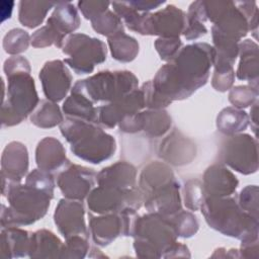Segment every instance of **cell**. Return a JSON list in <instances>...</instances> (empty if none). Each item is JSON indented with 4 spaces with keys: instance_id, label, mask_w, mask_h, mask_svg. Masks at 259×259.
<instances>
[{
    "instance_id": "obj_28",
    "label": "cell",
    "mask_w": 259,
    "mask_h": 259,
    "mask_svg": "<svg viewBox=\"0 0 259 259\" xmlns=\"http://www.w3.org/2000/svg\"><path fill=\"white\" fill-rule=\"evenodd\" d=\"M30 237L28 232L15 227L3 228L1 232L2 251H8V257L25 256L30 250Z\"/></svg>"
},
{
    "instance_id": "obj_15",
    "label": "cell",
    "mask_w": 259,
    "mask_h": 259,
    "mask_svg": "<svg viewBox=\"0 0 259 259\" xmlns=\"http://www.w3.org/2000/svg\"><path fill=\"white\" fill-rule=\"evenodd\" d=\"M186 25V14L174 5L149 13L146 24V35L160 37H179Z\"/></svg>"
},
{
    "instance_id": "obj_16",
    "label": "cell",
    "mask_w": 259,
    "mask_h": 259,
    "mask_svg": "<svg viewBox=\"0 0 259 259\" xmlns=\"http://www.w3.org/2000/svg\"><path fill=\"white\" fill-rule=\"evenodd\" d=\"M145 107L142 90H134L126 95L98 107V123L112 128L126 116L134 115Z\"/></svg>"
},
{
    "instance_id": "obj_46",
    "label": "cell",
    "mask_w": 259,
    "mask_h": 259,
    "mask_svg": "<svg viewBox=\"0 0 259 259\" xmlns=\"http://www.w3.org/2000/svg\"><path fill=\"white\" fill-rule=\"evenodd\" d=\"M4 72L6 77L17 73H30L29 62L21 56L11 57L4 63Z\"/></svg>"
},
{
    "instance_id": "obj_42",
    "label": "cell",
    "mask_w": 259,
    "mask_h": 259,
    "mask_svg": "<svg viewBox=\"0 0 259 259\" xmlns=\"http://www.w3.org/2000/svg\"><path fill=\"white\" fill-rule=\"evenodd\" d=\"M182 42L179 37H159L155 41V48L163 61L170 62L181 50Z\"/></svg>"
},
{
    "instance_id": "obj_8",
    "label": "cell",
    "mask_w": 259,
    "mask_h": 259,
    "mask_svg": "<svg viewBox=\"0 0 259 259\" xmlns=\"http://www.w3.org/2000/svg\"><path fill=\"white\" fill-rule=\"evenodd\" d=\"M63 53L68 56L64 62L76 74L91 73L95 65L106 60L105 44L83 33L70 34L64 41Z\"/></svg>"
},
{
    "instance_id": "obj_25",
    "label": "cell",
    "mask_w": 259,
    "mask_h": 259,
    "mask_svg": "<svg viewBox=\"0 0 259 259\" xmlns=\"http://www.w3.org/2000/svg\"><path fill=\"white\" fill-rule=\"evenodd\" d=\"M52 15L47 20L55 33L65 41V36L80 26V16L77 9L70 2H57Z\"/></svg>"
},
{
    "instance_id": "obj_36",
    "label": "cell",
    "mask_w": 259,
    "mask_h": 259,
    "mask_svg": "<svg viewBox=\"0 0 259 259\" xmlns=\"http://www.w3.org/2000/svg\"><path fill=\"white\" fill-rule=\"evenodd\" d=\"M29 34L20 28L9 30L3 38L4 51L10 55H17L27 50L29 45Z\"/></svg>"
},
{
    "instance_id": "obj_4",
    "label": "cell",
    "mask_w": 259,
    "mask_h": 259,
    "mask_svg": "<svg viewBox=\"0 0 259 259\" xmlns=\"http://www.w3.org/2000/svg\"><path fill=\"white\" fill-rule=\"evenodd\" d=\"M5 187H7L9 206L2 205L1 225L3 228L31 225L40 220L47 213L54 196L27 184L21 185L19 182H9Z\"/></svg>"
},
{
    "instance_id": "obj_24",
    "label": "cell",
    "mask_w": 259,
    "mask_h": 259,
    "mask_svg": "<svg viewBox=\"0 0 259 259\" xmlns=\"http://www.w3.org/2000/svg\"><path fill=\"white\" fill-rule=\"evenodd\" d=\"M136 168L126 162H117L102 169L96 175V182L100 186L128 189L136 187Z\"/></svg>"
},
{
    "instance_id": "obj_50",
    "label": "cell",
    "mask_w": 259,
    "mask_h": 259,
    "mask_svg": "<svg viewBox=\"0 0 259 259\" xmlns=\"http://www.w3.org/2000/svg\"><path fill=\"white\" fill-rule=\"evenodd\" d=\"M241 255L245 258H258V240L249 243H243L241 245Z\"/></svg>"
},
{
    "instance_id": "obj_49",
    "label": "cell",
    "mask_w": 259,
    "mask_h": 259,
    "mask_svg": "<svg viewBox=\"0 0 259 259\" xmlns=\"http://www.w3.org/2000/svg\"><path fill=\"white\" fill-rule=\"evenodd\" d=\"M127 3L140 12H149L152 9L158 8L161 5L165 4L164 1H127Z\"/></svg>"
},
{
    "instance_id": "obj_17",
    "label": "cell",
    "mask_w": 259,
    "mask_h": 259,
    "mask_svg": "<svg viewBox=\"0 0 259 259\" xmlns=\"http://www.w3.org/2000/svg\"><path fill=\"white\" fill-rule=\"evenodd\" d=\"M84 207L82 203L73 199H61L54 213L55 224L59 232L66 238L84 236L88 238L85 225Z\"/></svg>"
},
{
    "instance_id": "obj_18",
    "label": "cell",
    "mask_w": 259,
    "mask_h": 259,
    "mask_svg": "<svg viewBox=\"0 0 259 259\" xmlns=\"http://www.w3.org/2000/svg\"><path fill=\"white\" fill-rule=\"evenodd\" d=\"M39 79L46 97L53 102L61 101L67 95L72 83L69 70L60 60L47 62L39 72Z\"/></svg>"
},
{
    "instance_id": "obj_22",
    "label": "cell",
    "mask_w": 259,
    "mask_h": 259,
    "mask_svg": "<svg viewBox=\"0 0 259 259\" xmlns=\"http://www.w3.org/2000/svg\"><path fill=\"white\" fill-rule=\"evenodd\" d=\"M35 161L38 169L49 173L60 172L71 164L62 143L53 137H47L38 143Z\"/></svg>"
},
{
    "instance_id": "obj_44",
    "label": "cell",
    "mask_w": 259,
    "mask_h": 259,
    "mask_svg": "<svg viewBox=\"0 0 259 259\" xmlns=\"http://www.w3.org/2000/svg\"><path fill=\"white\" fill-rule=\"evenodd\" d=\"M141 90L144 95L145 106L149 107L150 109H162L163 107H166L172 103L170 100L164 98L156 91L152 81L144 83Z\"/></svg>"
},
{
    "instance_id": "obj_26",
    "label": "cell",
    "mask_w": 259,
    "mask_h": 259,
    "mask_svg": "<svg viewBox=\"0 0 259 259\" xmlns=\"http://www.w3.org/2000/svg\"><path fill=\"white\" fill-rule=\"evenodd\" d=\"M238 47L241 60L236 73L237 78L248 81L253 88L258 89V46L251 39H245Z\"/></svg>"
},
{
    "instance_id": "obj_7",
    "label": "cell",
    "mask_w": 259,
    "mask_h": 259,
    "mask_svg": "<svg viewBox=\"0 0 259 259\" xmlns=\"http://www.w3.org/2000/svg\"><path fill=\"white\" fill-rule=\"evenodd\" d=\"M7 99L2 104V124L20 123L37 105L38 96L30 73H17L7 77Z\"/></svg>"
},
{
    "instance_id": "obj_2",
    "label": "cell",
    "mask_w": 259,
    "mask_h": 259,
    "mask_svg": "<svg viewBox=\"0 0 259 259\" xmlns=\"http://www.w3.org/2000/svg\"><path fill=\"white\" fill-rule=\"evenodd\" d=\"M208 226L243 243L258 240V220L245 212L232 197H204L200 206Z\"/></svg>"
},
{
    "instance_id": "obj_14",
    "label": "cell",
    "mask_w": 259,
    "mask_h": 259,
    "mask_svg": "<svg viewBox=\"0 0 259 259\" xmlns=\"http://www.w3.org/2000/svg\"><path fill=\"white\" fill-rule=\"evenodd\" d=\"M171 116L163 109H149L126 116L120 120L118 126L125 133L144 131L151 137L165 135L171 126Z\"/></svg>"
},
{
    "instance_id": "obj_10",
    "label": "cell",
    "mask_w": 259,
    "mask_h": 259,
    "mask_svg": "<svg viewBox=\"0 0 259 259\" xmlns=\"http://www.w3.org/2000/svg\"><path fill=\"white\" fill-rule=\"evenodd\" d=\"M206 18L213 25L211 34L239 41L249 30V23L235 2H203Z\"/></svg>"
},
{
    "instance_id": "obj_40",
    "label": "cell",
    "mask_w": 259,
    "mask_h": 259,
    "mask_svg": "<svg viewBox=\"0 0 259 259\" xmlns=\"http://www.w3.org/2000/svg\"><path fill=\"white\" fill-rule=\"evenodd\" d=\"M87 237L73 236L66 239L61 258H83L88 251Z\"/></svg>"
},
{
    "instance_id": "obj_1",
    "label": "cell",
    "mask_w": 259,
    "mask_h": 259,
    "mask_svg": "<svg viewBox=\"0 0 259 259\" xmlns=\"http://www.w3.org/2000/svg\"><path fill=\"white\" fill-rule=\"evenodd\" d=\"M214 48L205 42L188 45L176 57L159 69L153 86L164 98L182 100L203 86L213 65Z\"/></svg>"
},
{
    "instance_id": "obj_13",
    "label": "cell",
    "mask_w": 259,
    "mask_h": 259,
    "mask_svg": "<svg viewBox=\"0 0 259 259\" xmlns=\"http://www.w3.org/2000/svg\"><path fill=\"white\" fill-rule=\"evenodd\" d=\"M96 172L93 169L70 164L57 176V184L68 199L83 200L91 192L96 182Z\"/></svg>"
},
{
    "instance_id": "obj_38",
    "label": "cell",
    "mask_w": 259,
    "mask_h": 259,
    "mask_svg": "<svg viewBox=\"0 0 259 259\" xmlns=\"http://www.w3.org/2000/svg\"><path fill=\"white\" fill-rule=\"evenodd\" d=\"M202 183L197 179L188 180L184 185V203L187 208L197 210L204 200Z\"/></svg>"
},
{
    "instance_id": "obj_20",
    "label": "cell",
    "mask_w": 259,
    "mask_h": 259,
    "mask_svg": "<svg viewBox=\"0 0 259 259\" xmlns=\"http://www.w3.org/2000/svg\"><path fill=\"white\" fill-rule=\"evenodd\" d=\"M2 179L9 182H20L27 173L28 152L20 142L9 143L2 153L1 158Z\"/></svg>"
},
{
    "instance_id": "obj_45",
    "label": "cell",
    "mask_w": 259,
    "mask_h": 259,
    "mask_svg": "<svg viewBox=\"0 0 259 259\" xmlns=\"http://www.w3.org/2000/svg\"><path fill=\"white\" fill-rule=\"evenodd\" d=\"M110 3L107 1H79L78 7L86 19L92 20L108 10Z\"/></svg>"
},
{
    "instance_id": "obj_27",
    "label": "cell",
    "mask_w": 259,
    "mask_h": 259,
    "mask_svg": "<svg viewBox=\"0 0 259 259\" xmlns=\"http://www.w3.org/2000/svg\"><path fill=\"white\" fill-rule=\"evenodd\" d=\"M63 248L64 244L55 234L47 230H40L31 234L28 255L31 258H61Z\"/></svg>"
},
{
    "instance_id": "obj_43",
    "label": "cell",
    "mask_w": 259,
    "mask_h": 259,
    "mask_svg": "<svg viewBox=\"0 0 259 259\" xmlns=\"http://www.w3.org/2000/svg\"><path fill=\"white\" fill-rule=\"evenodd\" d=\"M31 45L35 48H46L52 45H55L57 48H63L64 41L49 25H45L31 35Z\"/></svg>"
},
{
    "instance_id": "obj_5",
    "label": "cell",
    "mask_w": 259,
    "mask_h": 259,
    "mask_svg": "<svg viewBox=\"0 0 259 259\" xmlns=\"http://www.w3.org/2000/svg\"><path fill=\"white\" fill-rule=\"evenodd\" d=\"M131 236L135 238L134 247L140 257H166L177 238L170 218L155 212L136 215Z\"/></svg>"
},
{
    "instance_id": "obj_31",
    "label": "cell",
    "mask_w": 259,
    "mask_h": 259,
    "mask_svg": "<svg viewBox=\"0 0 259 259\" xmlns=\"http://www.w3.org/2000/svg\"><path fill=\"white\" fill-rule=\"evenodd\" d=\"M249 124L248 114L236 107L224 108L217 118L219 131L227 136L237 135L247 128Z\"/></svg>"
},
{
    "instance_id": "obj_47",
    "label": "cell",
    "mask_w": 259,
    "mask_h": 259,
    "mask_svg": "<svg viewBox=\"0 0 259 259\" xmlns=\"http://www.w3.org/2000/svg\"><path fill=\"white\" fill-rule=\"evenodd\" d=\"M206 32H207V29L204 26L202 21H200L197 18L186 15V25L182 32L186 39L188 40L197 39L200 36L206 34Z\"/></svg>"
},
{
    "instance_id": "obj_12",
    "label": "cell",
    "mask_w": 259,
    "mask_h": 259,
    "mask_svg": "<svg viewBox=\"0 0 259 259\" xmlns=\"http://www.w3.org/2000/svg\"><path fill=\"white\" fill-rule=\"evenodd\" d=\"M136 212L106 213L100 217L90 215L89 229L93 241L100 246H106L118 236H130Z\"/></svg>"
},
{
    "instance_id": "obj_11",
    "label": "cell",
    "mask_w": 259,
    "mask_h": 259,
    "mask_svg": "<svg viewBox=\"0 0 259 259\" xmlns=\"http://www.w3.org/2000/svg\"><path fill=\"white\" fill-rule=\"evenodd\" d=\"M221 160L234 170L248 175L258 169V143L247 134L228 136L220 150Z\"/></svg>"
},
{
    "instance_id": "obj_19",
    "label": "cell",
    "mask_w": 259,
    "mask_h": 259,
    "mask_svg": "<svg viewBox=\"0 0 259 259\" xmlns=\"http://www.w3.org/2000/svg\"><path fill=\"white\" fill-rule=\"evenodd\" d=\"M179 183L176 179L157 188L144 197L145 207L149 212L172 217L181 210Z\"/></svg>"
},
{
    "instance_id": "obj_41",
    "label": "cell",
    "mask_w": 259,
    "mask_h": 259,
    "mask_svg": "<svg viewBox=\"0 0 259 259\" xmlns=\"http://www.w3.org/2000/svg\"><path fill=\"white\" fill-rule=\"evenodd\" d=\"M25 184L54 195L55 180L52 173L40 169H34L27 175Z\"/></svg>"
},
{
    "instance_id": "obj_21",
    "label": "cell",
    "mask_w": 259,
    "mask_h": 259,
    "mask_svg": "<svg viewBox=\"0 0 259 259\" xmlns=\"http://www.w3.org/2000/svg\"><path fill=\"white\" fill-rule=\"evenodd\" d=\"M238 184V179L230 170L215 164L204 172L202 188L205 197H226L235 192Z\"/></svg>"
},
{
    "instance_id": "obj_23",
    "label": "cell",
    "mask_w": 259,
    "mask_h": 259,
    "mask_svg": "<svg viewBox=\"0 0 259 259\" xmlns=\"http://www.w3.org/2000/svg\"><path fill=\"white\" fill-rule=\"evenodd\" d=\"M195 145L177 131L169 135L159 148V156L176 166L190 163L195 157Z\"/></svg>"
},
{
    "instance_id": "obj_51",
    "label": "cell",
    "mask_w": 259,
    "mask_h": 259,
    "mask_svg": "<svg viewBox=\"0 0 259 259\" xmlns=\"http://www.w3.org/2000/svg\"><path fill=\"white\" fill-rule=\"evenodd\" d=\"M257 105L258 102L256 101L253 104V107L251 108V114H250V118H251V122L253 123V131L255 133V135H257Z\"/></svg>"
},
{
    "instance_id": "obj_30",
    "label": "cell",
    "mask_w": 259,
    "mask_h": 259,
    "mask_svg": "<svg viewBox=\"0 0 259 259\" xmlns=\"http://www.w3.org/2000/svg\"><path fill=\"white\" fill-rule=\"evenodd\" d=\"M57 2L45 1H20L18 19L28 28H34L41 24L47 13L55 7Z\"/></svg>"
},
{
    "instance_id": "obj_35",
    "label": "cell",
    "mask_w": 259,
    "mask_h": 259,
    "mask_svg": "<svg viewBox=\"0 0 259 259\" xmlns=\"http://www.w3.org/2000/svg\"><path fill=\"white\" fill-rule=\"evenodd\" d=\"M169 218L174 226L177 237L190 238L198 231L199 225L196 217L188 211H184L181 209L180 211Z\"/></svg>"
},
{
    "instance_id": "obj_29",
    "label": "cell",
    "mask_w": 259,
    "mask_h": 259,
    "mask_svg": "<svg viewBox=\"0 0 259 259\" xmlns=\"http://www.w3.org/2000/svg\"><path fill=\"white\" fill-rule=\"evenodd\" d=\"M63 110L71 117L98 123V108L85 95L73 92L63 104Z\"/></svg>"
},
{
    "instance_id": "obj_37",
    "label": "cell",
    "mask_w": 259,
    "mask_h": 259,
    "mask_svg": "<svg viewBox=\"0 0 259 259\" xmlns=\"http://www.w3.org/2000/svg\"><path fill=\"white\" fill-rule=\"evenodd\" d=\"M258 97V89L252 86H236L229 94V100L236 108H245L252 106Z\"/></svg>"
},
{
    "instance_id": "obj_33",
    "label": "cell",
    "mask_w": 259,
    "mask_h": 259,
    "mask_svg": "<svg viewBox=\"0 0 259 259\" xmlns=\"http://www.w3.org/2000/svg\"><path fill=\"white\" fill-rule=\"evenodd\" d=\"M31 122L41 128L54 127L64 121L59 106L51 100H41L35 111L31 114Z\"/></svg>"
},
{
    "instance_id": "obj_34",
    "label": "cell",
    "mask_w": 259,
    "mask_h": 259,
    "mask_svg": "<svg viewBox=\"0 0 259 259\" xmlns=\"http://www.w3.org/2000/svg\"><path fill=\"white\" fill-rule=\"evenodd\" d=\"M91 24L95 31L107 37L124 32L121 19L115 12L110 10H106L104 13L92 19Z\"/></svg>"
},
{
    "instance_id": "obj_39",
    "label": "cell",
    "mask_w": 259,
    "mask_h": 259,
    "mask_svg": "<svg viewBox=\"0 0 259 259\" xmlns=\"http://www.w3.org/2000/svg\"><path fill=\"white\" fill-rule=\"evenodd\" d=\"M239 206L248 214L258 220V187L248 185L239 194Z\"/></svg>"
},
{
    "instance_id": "obj_6",
    "label": "cell",
    "mask_w": 259,
    "mask_h": 259,
    "mask_svg": "<svg viewBox=\"0 0 259 259\" xmlns=\"http://www.w3.org/2000/svg\"><path fill=\"white\" fill-rule=\"evenodd\" d=\"M138 78L130 71H102L75 83L72 91L85 95L93 103L112 102L137 89Z\"/></svg>"
},
{
    "instance_id": "obj_48",
    "label": "cell",
    "mask_w": 259,
    "mask_h": 259,
    "mask_svg": "<svg viewBox=\"0 0 259 259\" xmlns=\"http://www.w3.org/2000/svg\"><path fill=\"white\" fill-rule=\"evenodd\" d=\"M235 72L234 70L223 73L213 72L212 76V87L220 92H225L231 88L234 83Z\"/></svg>"
},
{
    "instance_id": "obj_3",
    "label": "cell",
    "mask_w": 259,
    "mask_h": 259,
    "mask_svg": "<svg viewBox=\"0 0 259 259\" xmlns=\"http://www.w3.org/2000/svg\"><path fill=\"white\" fill-rule=\"evenodd\" d=\"M60 130L70 143L73 154L84 161L99 164L114 155L115 140L95 122L68 117Z\"/></svg>"
},
{
    "instance_id": "obj_9",
    "label": "cell",
    "mask_w": 259,
    "mask_h": 259,
    "mask_svg": "<svg viewBox=\"0 0 259 259\" xmlns=\"http://www.w3.org/2000/svg\"><path fill=\"white\" fill-rule=\"evenodd\" d=\"M143 202V194L137 187L121 189L99 185L87 196L89 209L99 214L136 212Z\"/></svg>"
},
{
    "instance_id": "obj_32",
    "label": "cell",
    "mask_w": 259,
    "mask_h": 259,
    "mask_svg": "<svg viewBox=\"0 0 259 259\" xmlns=\"http://www.w3.org/2000/svg\"><path fill=\"white\" fill-rule=\"evenodd\" d=\"M108 46L112 58L123 63L132 62L136 59L139 53L138 41L134 37L126 35L124 32L108 37Z\"/></svg>"
}]
</instances>
